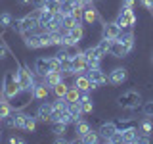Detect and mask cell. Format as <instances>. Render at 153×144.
Masks as SVG:
<instances>
[{
    "mask_svg": "<svg viewBox=\"0 0 153 144\" xmlns=\"http://www.w3.org/2000/svg\"><path fill=\"white\" fill-rule=\"evenodd\" d=\"M12 27H13V31L19 33L23 38L31 37L33 33H36L38 27H40V23H38V10L35 14H27V16L21 17V19H13Z\"/></svg>",
    "mask_w": 153,
    "mask_h": 144,
    "instance_id": "obj_1",
    "label": "cell"
},
{
    "mask_svg": "<svg viewBox=\"0 0 153 144\" xmlns=\"http://www.w3.org/2000/svg\"><path fill=\"white\" fill-rule=\"evenodd\" d=\"M115 23H117V27L121 29L123 33L132 31V27L136 25V14H134V8L121 6V12H119L117 17H115Z\"/></svg>",
    "mask_w": 153,
    "mask_h": 144,
    "instance_id": "obj_2",
    "label": "cell"
},
{
    "mask_svg": "<svg viewBox=\"0 0 153 144\" xmlns=\"http://www.w3.org/2000/svg\"><path fill=\"white\" fill-rule=\"evenodd\" d=\"M56 69H61V62L57 60L56 56H50V58H38L35 62V71L38 77L50 73V71H56ZM63 71V69H61Z\"/></svg>",
    "mask_w": 153,
    "mask_h": 144,
    "instance_id": "obj_3",
    "label": "cell"
},
{
    "mask_svg": "<svg viewBox=\"0 0 153 144\" xmlns=\"http://www.w3.org/2000/svg\"><path fill=\"white\" fill-rule=\"evenodd\" d=\"M19 92H21V86H19L17 79H16V71H6L2 79V94L10 100Z\"/></svg>",
    "mask_w": 153,
    "mask_h": 144,
    "instance_id": "obj_4",
    "label": "cell"
},
{
    "mask_svg": "<svg viewBox=\"0 0 153 144\" xmlns=\"http://www.w3.org/2000/svg\"><path fill=\"white\" fill-rule=\"evenodd\" d=\"M140 102H142V96H140V92H136V90H126V92H123L117 98V104L121 106L123 110H136L138 106H140Z\"/></svg>",
    "mask_w": 153,
    "mask_h": 144,
    "instance_id": "obj_5",
    "label": "cell"
},
{
    "mask_svg": "<svg viewBox=\"0 0 153 144\" xmlns=\"http://www.w3.org/2000/svg\"><path fill=\"white\" fill-rule=\"evenodd\" d=\"M36 127V115H29V113H21L17 112V129L21 131H35Z\"/></svg>",
    "mask_w": 153,
    "mask_h": 144,
    "instance_id": "obj_6",
    "label": "cell"
},
{
    "mask_svg": "<svg viewBox=\"0 0 153 144\" xmlns=\"http://www.w3.org/2000/svg\"><path fill=\"white\" fill-rule=\"evenodd\" d=\"M84 58H86V64H88V69L90 67H100V62H102V52L98 50V46H90L84 50Z\"/></svg>",
    "mask_w": 153,
    "mask_h": 144,
    "instance_id": "obj_7",
    "label": "cell"
},
{
    "mask_svg": "<svg viewBox=\"0 0 153 144\" xmlns=\"http://www.w3.org/2000/svg\"><path fill=\"white\" fill-rule=\"evenodd\" d=\"M86 73H88L90 83L94 85V88H98V86H102V85L107 83V75L102 71V67H90Z\"/></svg>",
    "mask_w": 153,
    "mask_h": 144,
    "instance_id": "obj_8",
    "label": "cell"
},
{
    "mask_svg": "<svg viewBox=\"0 0 153 144\" xmlns=\"http://www.w3.org/2000/svg\"><path fill=\"white\" fill-rule=\"evenodd\" d=\"M61 81H65V71H61V69H56V71H50V73L42 75V83H46L48 88L56 86L57 83H61Z\"/></svg>",
    "mask_w": 153,
    "mask_h": 144,
    "instance_id": "obj_9",
    "label": "cell"
},
{
    "mask_svg": "<svg viewBox=\"0 0 153 144\" xmlns=\"http://www.w3.org/2000/svg\"><path fill=\"white\" fill-rule=\"evenodd\" d=\"M117 131H119V129H117V123H115V121H105V123H102V127L98 129V134H100V138H102V140L109 142L111 134L117 133Z\"/></svg>",
    "mask_w": 153,
    "mask_h": 144,
    "instance_id": "obj_10",
    "label": "cell"
},
{
    "mask_svg": "<svg viewBox=\"0 0 153 144\" xmlns=\"http://www.w3.org/2000/svg\"><path fill=\"white\" fill-rule=\"evenodd\" d=\"M126 77H128V71L124 69V67H115L111 73L107 75V81L111 85H121V83L126 81Z\"/></svg>",
    "mask_w": 153,
    "mask_h": 144,
    "instance_id": "obj_11",
    "label": "cell"
},
{
    "mask_svg": "<svg viewBox=\"0 0 153 144\" xmlns=\"http://www.w3.org/2000/svg\"><path fill=\"white\" fill-rule=\"evenodd\" d=\"M121 35V29L117 27V23H103V29H102V38H107V40H115Z\"/></svg>",
    "mask_w": 153,
    "mask_h": 144,
    "instance_id": "obj_12",
    "label": "cell"
},
{
    "mask_svg": "<svg viewBox=\"0 0 153 144\" xmlns=\"http://www.w3.org/2000/svg\"><path fill=\"white\" fill-rule=\"evenodd\" d=\"M79 90H94V85L90 83V77L88 73H79L75 75V83H73Z\"/></svg>",
    "mask_w": 153,
    "mask_h": 144,
    "instance_id": "obj_13",
    "label": "cell"
},
{
    "mask_svg": "<svg viewBox=\"0 0 153 144\" xmlns=\"http://www.w3.org/2000/svg\"><path fill=\"white\" fill-rule=\"evenodd\" d=\"M109 54L115 56V58H124L128 54V50L124 48V44L119 38H115V40H111V44H109Z\"/></svg>",
    "mask_w": 153,
    "mask_h": 144,
    "instance_id": "obj_14",
    "label": "cell"
},
{
    "mask_svg": "<svg viewBox=\"0 0 153 144\" xmlns=\"http://www.w3.org/2000/svg\"><path fill=\"white\" fill-rule=\"evenodd\" d=\"M50 115H52V104L50 102H44V104L38 106V110H36V121L46 123V121H50Z\"/></svg>",
    "mask_w": 153,
    "mask_h": 144,
    "instance_id": "obj_15",
    "label": "cell"
},
{
    "mask_svg": "<svg viewBox=\"0 0 153 144\" xmlns=\"http://www.w3.org/2000/svg\"><path fill=\"white\" fill-rule=\"evenodd\" d=\"M100 19V16H98V10L94 8V4L92 6H86L84 8V14H82V21H86L88 25H94L96 21Z\"/></svg>",
    "mask_w": 153,
    "mask_h": 144,
    "instance_id": "obj_16",
    "label": "cell"
},
{
    "mask_svg": "<svg viewBox=\"0 0 153 144\" xmlns=\"http://www.w3.org/2000/svg\"><path fill=\"white\" fill-rule=\"evenodd\" d=\"M123 133V142H138V136H140V129L138 125L126 129V131H121Z\"/></svg>",
    "mask_w": 153,
    "mask_h": 144,
    "instance_id": "obj_17",
    "label": "cell"
},
{
    "mask_svg": "<svg viewBox=\"0 0 153 144\" xmlns=\"http://www.w3.org/2000/svg\"><path fill=\"white\" fill-rule=\"evenodd\" d=\"M33 96H35V100H46L48 98V86L46 83H36L35 85V90H33Z\"/></svg>",
    "mask_w": 153,
    "mask_h": 144,
    "instance_id": "obj_18",
    "label": "cell"
},
{
    "mask_svg": "<svg viewBox=\"0 0 153 144\" xmlns=\"http://www.w3.org/2000/svg\"><path fill=\"white\" fill-rule=\"evenodd\" d=\"M90 123L88 121H84V119H79V121H75V133H76V138H80V136H84L86 133L90 131Z\"/></svg>",
    "mask_w": 153,
    "mask_h": 144,
    "instance_id": "obj_19",
    "label": "cell"
},
{
    "mask_svg": "<svg viewBox=\"0 0 153 144\" xmlns=\"http://www.w3.org/2000/svg\"><path fill=\"white\" fill-rule=\"evenodd\" d=\"M82 21H79L73 14H67V16H63V19H61V27H63V31H67V29L75 27V25H80Z\"/></svg>",
    "mask_w": 153,
    "mask_h": 144,
    "instance_id": "obj_20",
    "label": "cell"
},
{
    "mask_svg": "<svg viewBox=\"0 0 153 144\" xmlns=\"http://www.w3.org/2000/svg\"><path fill=\"white\" fill-rule=\"evenodd\" d=\"M138 129H140V133L142 134H153V121H151V117H147L146 115V119H142L140 125H138Z\"/></svg>",
    "mask_w": 153,
    "mask_h": 144,
    "instance_id": "obj_21",
    "label": "cell"
},
{
    "mask_svg": "<svg viewBox=\"0 0 153 144\" xmlns=\"http://www.w3.org/2000/svg\"><path fill=\"white\" fill-rule=\"evenodd\" d=\"M67 35H69L73 40H76V42H80L82 40V37H84V31H82V25H75V27H71V29H67Z\"/></svg>",
    "mask_w": 153,
    "mask_h": 144,
    "instance_id": "obj_22",
    "label": "cell"
},
{
    "mask_svg": "<svg viewBox=\"0 0 153 144\" xmlns=\"http://www.w3.org/2000/svg\"><path fill=\"white\" fill-rule=\"evenodd\" d=\"M79 140L84 142V144H96V142L100 140V134H98V131H92V129H90V131L86 133L84 136H80Z\"/></svg>",
    "mask_w": 153,
    "mask_h": 144,
    "instance_id": "obj_23",
    "label": "cell"
},
{
    "mask_svg": "<svg viewBox=\"0 0 153 144\" xmlns=\"http://www.w3.org/2000/svg\"><path fill=\"white\" fill-rule=\"evenodd\" d=\"M52 17H54V12H50V10H46V8L38 10V23H40V25H46Z\"/></svg>",
    "mask_w": 153,
    "mask_h": 144,
    "instance_id": "obj_24",
    "label": "cell"
},
{
    "mask_svg": "<svg viewBox=\"0 0 153 144\" xmlns=\"http://www.w3.org/2000/svg\"><path fill=\"white\" fill-rule=\"evenodd\" d=\"M67 83L65 81H61V83H57L56 86H52V90H54V94H56V98H65V94H67Z\"/></svg>",
    "mask_w": 153,
    "mask_h": 144,
    "instance_id": "obj_25",
    "label": "cell"
},
{
    "mask_svg": "<svg viewBox=\"0 0 153 144\" xmlns=\"http://www.w3.org/2000/svg\"><path fill=\"white\" fill-rule=\"evenodd\" d=\"M79 94H80V90L76 88V86L73 85V86H69V88H67V94H65V100L67 102H79Z\"/></svg>",
    "mask_w": 153,
    "mask_h": 144,
    "instance_id": "obj_26",
    "label": "cell"
},
{
    "mask_svg": "<svg viewBox=\"0 0 153 144\" xmlns=\"http://www.w3.org/2000/svg\"><path fill=\"white\" fill-rule=\"evenodd\" d=\"M65 131H67V125L61 123V121H56L54 125H52V133H54L56 136H63Z\"/></svg>",
    "mask_w": 153,
    "mask_h": 144,
    "instance_id": "obj_27",
    "label": "cell"
},
{
    "mask_svg": "<svg viewBox=\"0 0 153 144\" xmlns=\"http://www.w3.org/2000/svg\"><path fill=\"white\" fill-rule=\"evenodd\" d=\"M12 23H13V16L10 12L0 14V27H12Z\"/></svg>",
    "mask_w": 153,
    "mask_h": 144,
    "instance_id": "obj_28",
    "label": "cell"
},
{
    "mask_svg": "<svg viewBox=\"0 0 153 144\" xmlns=\"http://www.w3.org/2000/svg\"><path fill=\"white\" fill-rule=\"evenodd\" d=\"M42 8H46V10H50V12L56 14V12H59V10H61V2H59V0H46Z\"/></svg>",
    "mask_w": 153,
    "mask_h": 144,
    "instance_id": "obj_29",
    "label": "cell"
},
{
    "mask_svg": "<svg viewBox=\"0 0 153 144\" xmlns=\"http://www.w3.org/2000/svg\"><path fill=\"white\" fill-rule=\"evenodd\" d=\"M4 123H6V127H10V129H17V112H12L4 119Z\"/></svg>",
    "mask_w": 153,
    "mask_h": 144,
    "instance_id": "obj_30",
    "label": "cell"
},
{
    "mask_svg": "<svg viewBox=\"0 0 153 144\" xmlns=\"http://www.w3.org/2000/svg\"><path fill=\"white\" fill-rule=\"evenodd\" d=\"M109 44H111V40H107V38H102V40L96 44V46H98V50L102 52V56H107L109 54Z\"/></svg>",
    "mask_w": 153,
    "mask_h": 144,
    "instance_id": "obj_31",
    "label": "cell"
},
{
    "mask_svg": "<svg viewBox=\"0 0 153 144\" xmlns=\"http://www.w3.org/2000/svg\"><path fill=\"white\" fill-rule=\"evenodd\" d=\"M115 123H117V129H119V131H126V129H130V127H134V125H138L136 121H130V119H124V121L121 119V121H115Z\"/></svg>",
    "mask_w": 153,
    "mask_h": 144,
    "instance_id": "obj_32",
    "label": "cell"
},
{
    "mask_svg": "<svg viewBox=\"0 0 153 144\" xmlns=\"http://www.w3.org/2000/svg\"><path fill=\"white\" fill-rule=\"evenodd\" d=\"M80 108H82V113H92V112H94V102H92V98L80 102Z\"/></svg>",
    "mask_w": 153,
    "mask_h": 144,
    "instance_id": "obj_33",
    "label": "cell"
},
{
    "mask_svg": "<svg viewBox=\"0 0 153 144\" xmlns=\"http://www.w3.org/2000/svg\"><path fill=\"white\" fill-rule=\"evenodd\" d=\"M143 115H147V117H153V100H147V102H143Z\"/></svg>",
    "mask_w": 153,
    "mask_h": 144,
    "instance_id": "obj_34",
    "label": "cell"
},
{
    "mask_svg": "<svg viewBox=\"0 0 153 144\" xmlns=\"http://www.w3.org/2000/svg\"><path fill=\"white\" fill-rule=\"evenodd\" d=\"M10 142H12V144H23V142H25V138L16 136V134H13V136H10Z\"/></svg>",
    "mask_w": 153,
    "mask_h": 144,
    "instance_id": "obj_35",
    "label": "cell"
},
{
    "mask_svg": "<svg viewBox=\"0 0 153 144\" xmlns=\"http://www.w3.org/2000/svg\"><path fill=\"white\" fill-rule=\"evenodd\" d=\"M8 56V48L4 46V44H0V60H2V58H6Z\"/></svg>",
    "mask_w": 153,
    "mask_h": 144,
    "instance_id": "obj_36",
    "label": "cell"
},
{
    "mask_svg": "<svg viewBox=\"0 0 153 144\" xmlns=\"http://www.w3.org/2000/svg\"><path fill=\"white\" fill-rule=\"evenodd\" d=\"M33 0H19V4H23V6H27V4H31Z\"/></svg>",
    "mask_w": 153,
    "mask_h": 144,
    "instance_id": "obj_37",
    "label": "cell"
},
{
    "mask_svg": "<svg viewBox=\"0 0 153 144\" xmlns=\"http://www.w3.org/2000/svg\"><path fill=\"white\" fill-rule=\"evenodd\" d=\"M0 140H2V133H0Z\"/></svg>",
    "mask_w": 153,
    "mask_h": 144,
    "instance_id": "obj_38",
    "label": "cell"
},
{
    "mask_svg": "<svg viewBox=\"0 0 153 144\" xmlns=\"http://www.w3.org/2000/svg\"><path fill=\"white\" fill-rule=\"evenodd\" d=\"M151 14H153V8H151Z\"/></svg>",
    "mask_w": 153,
    "mask_h": 144,
    "instance_id": "obj_39",
    "label": "cell"
}]
</instances>
